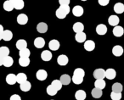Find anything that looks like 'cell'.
<instances>
[{
  "mask_svg": "<svg viewBox=\"0 0 124 100\" xmlns=\"http://www.w3.org/2000/svg\"><path fill=\"white\" fill-rule=\"evenodd\" d=\"M16 77H17V82L20 85L26 81V75L25 73H19L18 75H16Z\"/></svg>",
  "mask_w": 124,
  "mask_h": 100,
  "instance_id": "836d02e7",
  "label": "cell"
},
{
  "mask_svg": "<svg viewBox=\"0 0 124 100\" xmlns=\"http://www.w3.org/2000/svg\"><path fill=\"white\" fill-rule=\"evenodd\" d=\"M70 10L71 9H70L69 5H60V8L56 10L55 14L59 19H65L66 15L70 13Z\"/></svg>",
  "mask_w": 124,
  "mask_h": 100,
  "instance_id": "7a4b0ae2",
  "label": "cell"
},
{
  "mask_svg": "<svg viewBox=\"0 0 124 100\" xmlns=\"http://www.w3.org/2000/svg\"><path fill=\"white\" fill-rule=\"evenodd\" d=\"M19 64L22 67H26L30 64V59L29 58H20Z\"/></svg>",
  "mask_w": 124,
  "mask_h": 100,
  "instance_id": "e575fe53",
  "label": "cell"
},
{
  "mask_svg": "<svg viewBox=\"0 0 124 100\" xmlns=\"http://www.w3.org/2000/svg\"><path fill=\"white\" fill-rule=\"evenodd\" d=\"M14 60H13L12 57L8 56L5 58H0V65H4L5 67H10L12 66Z\"/></svg>",
  "mask_w": 124,
  "mask_h": 100,
  "instance_id": "3957f363",
  "label": "cell"
},
{
  "mask_svg": "<svg viewBox=\"0 0 124 100\" xmlns=\"http://www.w3.org/2000/svg\"><path fill=\"white\" fill-rule=\"evenodd\" d=\"M52 100H53V99H52Z\"/></svg>",
  "mask_w": 124,
  "mask_h": 100,
  "instance_id": "7bdbcfd3",
  "label": "cell"
},
{
  "mask_svg": "<svg viewBox=\"0 0 124 100\" xmlns=\"http://www.w3.org/2000/svg\"><path fill=\"white\" fill-rule=\"evenodd\" d=\"M59 3H60V5H69L70 0H60Z\"/></svg>",
  "mask_w": 124,
  "mask_h": 100,
  "instance_id": "60d3db41",
  "label": "cell"
},
{
  "mask_svg": "<svg viewBox=\"0 0 124 100\" xmlns=\"http://www.w3.org/2000/svg\"><path fill=\"white\" fill-rule=\"evenodd\" d=\"M34 46L37 48H43L45 46V40L43 37H37L34 40Z\"/></svg>",
  "mask_w": 124,
  "mask_h": 100,
  "instance_id": "2e32d148",
  "label": "cell"
},
{
  "mask_svg": "<svg viewBox=\"0 0 124 100\" xmlns=\"http://www.w3.org/2000/svg\"><path fill=\"white\" fill-rule=\"evenodd\" d=\"M98 2L101 6H106L110 3V1L109 0H99Z\"/></svg>",
  "mask_w": 124,
  "mask_h": 100,
  "instance_id": "ab89813d",
  "label": "cell"
},
{
  "mask_svg": "<svg viewBox=\"0 0 124 100\" xmlns=\"http://www.w3.org/2000/svg\"><path fill=\"white\" fill-rule=\"evenodd\" d=\"M122 90H123V86L121 83L116 82L112 85V92H115L117 93H122Z\"/></svg>",
  "mask_w": 124,
  "mask_h": 100,
  "instance_id": "83f0119b",
  "label": "cell"
},
{
  "mask_svg": "<svg viewBox=\"0 0 124 100\" xmlns=\"http://www.w3.org/2000/svg\"><path fill=\"white\" fill-rule=\"evenodd\" d=\"M24 1L23 0H14V6L15 9L17 10H21L24 8Z\"/></svg>",
  "mask_w": 124,
  "mask_h": 100,
  "instance_id": "d6a6232c",
  "label": "cell"
},
{
  "mask_svg": "<svg viewBox=\"0 0 124 100\" xmlns=\"http://www.w3.org/2000/svg\"><path fill=\"white\" fill-rule=\"evenodd\" d=\"M6 82L9 85H15L17 82V77L15 74H9L6 76Z\"/></svg>",
  "mask_w": 124,
  "mask_h": 100,
  "instance_id": "9a60e30c",
  "label": "cell"
},
{
  "mask_svg": "<svg viewBox=\"0 0 124 100\" xmlns=\"http://www.w3.org/2000/svg\"><path fill=\"white\" fill-rule=\"evenodd\" d=\"M48 48L50 50H53V51H57V50L60 48V43H59L58 40L53 39L49 42L48 43Z\"/></svg>",
  "mask_w": 124,
  "mask_h": 100,
  "instance_id": "8fae6325",
  "label": "cell"
},
{
  "mask_svg": "<svg viewBox=\"0 0 124 100\" xmlns=\"http://www.w3.org/2000/svg\"><path fill=\"white\" fill-rule=\"evenodd\" d=\"M14 0H7L4 3V10L8 11V12H10L14 9Z\"/></svg>",
  "mask_w": 124,
  "mask_h": 100,
  "instance_id": "30bf717a",
  "label": "cell"
},
{
  "mask_svg": "<svg viewBox=\"0 0 124 100\" xmlns=\"http://www.w3.org/2000/svg\"><path fill=\"white\" fill-rule=\"evenodd\" d=\"M60 81H61V83L63 85H69L70 82H71V76H70L69 75L64 74L60 76Z\"/></svg>",
  "mask_w": 124,
  "mask_h": 100,
  "instance_id": "4316f807",
  "label": "cell"
},
{
  "mask_svg": "<svg viewBox=\"0 0 124 100\" xmlns=\"http://www.w3.org/2000/svg\"><path fill=\"white\" fill-rule=\"evenodd\" d=\"M41 58L43 61H49L52 59V53L49 50H44L41 54Z\"/></svg>",
  "mask_w": 124,
  "mask_h": 100,
  "instance_id": "d6986e66",
  "label": "cell"
},
{
  "mask_svg": "<svg viewBox=\"0 0 124 100\" xmlns=\"http://www.w3.org/2000/svg\"><path fill=\"white\" fill-rule=\"evenodd\" d=\"M68 62H69V59H68L67 56L65 55V54H61V55L59 56L58 59H57V63L61 66L66 65V64H68Z\"/></svg>",
  "mask_w": 124,
  "mask_h": 100,
  "instance_id": "8992f818",
  "label": "cell"
},
{
  "mask_svg": "<svg viewBox=\"0 0 124 100\" xmlns=\"http://www.w3.org/2000/svg\"><path fill=\"white\" fill-rule=\"evenodd\" d=\"M51 85L54 86V87L55 88L56 90H60L62 88V83H61V81H60V80H54L53 81L51 82Z\"/></svg>",
  "mask_w": 124,
  "mask_h": 100,
  "instance_id": "74e56055",
  "label": "cell"
},
{
  "mask_svg": "<svg viewBox=\"0 0 124 100\" xmlns=\"http://www.w3.org/2000/svg\"><path fill=\"white\" fill-rule=\"evenodd\" d=\"M116 72L115 70L112 69V68H110V69L105 71V77H106L107 79L113 80L114 78L116 77Z\"/></svg>",
  "mask_w": 124,
  "mask_h": 100,
  "instance_id": "e0dca14e",
  "label": "cell"
},
{
  "mask_svg": "<svg viewBox=\"0 0 124 100\" xmlns=\"http://www.w3.org/2000/svg\"><path fill=\"white\" fill-rule=\"evenodd\" d=\"M95 48V43L93 40H88L84 43V48L85 50L88 51V52H91Z\"/></svg>",
  "mask_w": 124,
  "mask_h": 100,
  "instance_id": "7c38bea8",
  "label": "cell"
},
{
  "mask_svg": "<svg viewBox=\"0 0 124 100\" xmlns=\"http://www.w3.org/2000/svg\"><path fill=\"white\" fill-rule=\"evenodd\" d=\"M114 11L116 14H122L124 12V4L122 3H116L114 5Z\"/></svg>",
  "mask_w": 124,
  "mask_h": 100,
  "instance_id": "cb8c5ba5",
  "label": "cell"
},
{
  "mask_svg": "<svg viewBox=\"0 0 124 100\" xmlns=\"http://www.w3.org/2000/svg\"><path fill=\"white\" fill-rule=\"evenodd\" d=\"M37 30L39 33H45L48 31V25L44 22H40L37 26Z\"/></svg>",
  "mask_w": 124,
  "mask_h": 100,
  "instance_id": "7402d4cb",
  "label": "cell"
},
{
  "mask_svg": "<svg viewBox=\"0 0 124 100\" xmlns=\"http://www.w3.org/2000/svg\"><path fill=\"white\" fill-rule=\"evenodd\" d=\"M93 77L96 80H104L105 77V71L104 69H96L93 71Z\"/></svg>",
  "mask_w": 124,
  "mask_h": 100,
  "instance_id": "277c9868",
  "label": "cell"
},
{
  "mask_svg": "<svg viewBox=\"0 0 124 100\" xmlns=\"http://www.w3.org/2000/svg\"><path fill=\"white\" fill-rule=\"evenodd\" d=\"M83 12H84V10H83V8L82 7V6H80V5L74 6V8L72 9L73 15L77 16V17H80V16H82L83 14Z\"/></svg>",
  "mask_w": 124,
  "mask_h": 100,
  "instance_id": "52a82bcc",
  "label": "cell"
},
{
  "mask_svg": "<svg viewBox=\"0 0 124 100\" xmlns=\"http://www.w3.org/2000/svg\"><path fill=\"white\" fill-rule=\"evenodd\" d=\"M87 94L83 90H78V91H77L76 94H75V98H76L77 100H85Z\"/></svg>",
  "mask_w": 124,
  "mask_h": 100,
  "instance_id": "d4e9b609",
  "label": "cell"
},
{
  "mask_svg": "<svg viewBox=\"0 0 124 100\" xmlns=\"http://www.w3.org/2000/svg\"><path fill=\"white\" fill-rule=\"evenodd\" d=\"M96 32L97 34L99 35H105L106 34L107 32V27L104 24H100V25H98L96 27Z\"/></svg>",
  "mask_w": 124,
  "mask_h": 100,
  "instance_id": "ac0fdd59",
  "label": "cell"
},
{
  "mask_svg": "<svg viewBox=\"0 0 124 100\" xmlns=\"http://www.w3.org/2000/svg\"><path fill=\"white\" fill-rule=\"evenodd\" d=\"M73 31L76 33H80L83 32V30H84V26H83V23L81 22H77L73 25Z\"/></svg>",
  "mask_w": 124,
  "mask_h": 100,
  "instance_id": "44dd1931",
  "label": "cell"
},
{
  "mask_svg": "<svg viewBox=\"0 0 124 100\" xmlns=\"http://www.w3.org/2000/svg\"><path fill=\"white\" fill-rule=\"evenodd\" d=\"M112 54H113V55L116 56V57L122 55V54H123V48H122V47L120 46V45L114 46L113 48H112Z\"/></svg>",
  "mask_w": 124,
  "mask_h": 100,
  "instance_id": "ba28073f",
  "label": "cell"
},
{
  "mask_svg": "<svg viewBox=\"0 0 124 100\" xmlns=\"http://www.w3.org/2000/svg\"><path fill=\"white\" fill-rule=\"evenodd\" d=\"M30 54H31V52L28 48H25V49L21 50L19 52V55L21 58H29Z\"/></svg>",
  "mask_w": 124,
  "mask_h": 100,
  "instance_id": "8d00e7d4",
  "label": "cell"
},
{
  "mask_svg": "<svg viewBox=\"0 0 124 100\" xmlns=\"http://www.w3.org/2000/svg\"><path fill=\"white\" fill-rule=\"evenodd\" d=\"M108 22L110 26H115L116 27V26H118L119 22H120V19H119V17L116 15H110L108 19Z\"/></svg>",
  "mask_w": 124,
  "mask_h": 100,
  "instance_id": "4fadbf2b",
  "label": "cell"
},
{
  "mask_svg": "<svg viewBox=\"0 0 124 100\" xmlns=\"http://www.w3.org/2000/svg\"><path fill=\"white\" fill-rule=\"evenodd\" d=\"M110 98H111L112 100H121V98H122V93H115V92H111Z\"/></svg>",
  "mask_w": 124,
  "mask_h": 100,
  "instance_id": "f35d334b",
  "label": "cell"
},
{
  "mask_svg": "<svg viewBox=\"0 0 124 100\" xmlns=\"http://www.w3.org/2000/svg\"><path fill=\"white\" fill-rule=\"evenodd\" d=\"M112 32H113V35L116 37H121L122 36V35L124 34V29L122 28V26H117L116 27H114V29L112 30Z\"/></svg>",
  "mask_w": 124,
  "mask_h": 100,
  "instance_id": "9c48e42d",
  "label": "cell"
},
{
  "mask_svg": "<svg viewBox=\"0 0 124 100\" xmlns=\"http://www.w3.org/2000/svg\"><path fill=\"white\" fill-rule=\"evenodd\" d=\"M13 38V33L9 30L4 31L2 34H0V39L4 40V41H10Z\"/></svg>",
  "mask_w": 124,
  "mask_h": 100,
  "instance_id": "5b68a950",
  "label": "cell"
},
{
  "mask_svg": "<svg viewBox=\"0 0 124 100\" xmlns=\"http://www.w3.org/2000/svg\"><path fill=\"white\" fill-rule=\"evenodd\" d=\"M91 94H92V96H93V98H100V97L102 96V94H103V92H102L101 89H99V88L94 87L93 90H92Z\"/></svg>",
  "mask_w": 124,
  "mask_h": 100,
  "instance_id": "f546056e",
  "label": "cell"
},
{
  "mask_svg": "<svg viewBox=\"0 0 124 100\" xmlns=\"http://www.w3.org/2000/svg\"><path fill=\"white\" fill-rule=\"evenodd\" d=\"M85 71L82 68H77L73 72L72 81L77 85H80L83 83V79H84Z\"/></svg>",
  "mask_w": 124,
  "mask_h": 100,
  "instance_id": "6da1fadb",
  "label": "cell"
},
{
  "mask_svg": "<svg viewBox=\"0 0 124 100\" xmlns=\"http://www.w3.org/2000/svg\"><path fill=\"white\" fill-rule=\"evenodd\" d=\"M75 38H76V41L78 42V43H85V42H86V38H87L86 33H84V32L77 33Z\"/></svg>",
  "mask_w": 124,
  "mask_h": 100,
  "instance_id": "484cf974",
  "label": "cell"
},
{
  "mask_svg": "<svg viewBox=\"0 0 124 100\" xmlns=\"http://www.w3.org/2000/svg\"><path fill=\"white\" fill-rule=\"evenodd\" d=\"M36 76H37V78H38V80H39V81H44V80H46L47 77H48V73H47V71H44V70H39V71H38V72H37Z\"/></svg>",
  "mask_w": 124,
  "mask_h": 100,
  "instance_id": "5bb4252c",
  "label": "cell"
},
{
  "mask_svg": "<svg viewBox=\"0 0 124 100\" xmlns=\"http://www.w3.org/2000/svg\"><path fill=\"white\" fill-rule=\"evenodd\" d=\"M16 48L17 49H19L20 51L22 49H25V48H27L26 46H27V43H26V41L24 39H20L16 42Z\"/></svg>",
  "mask_w": 124,
  "mask_h": 100,
  "instance_id": "603a6c76",
  "label": "cell"
},
{
  "mask_svg": "<svg viewBox=\"0 0 124 100\" xmlns=\"http://www.w3.org/2000/svg\"><path fill=\"white\" fill-rule=\"evenodd\" d=\"M9 100H21V98L18 94H14L10 97Z\"/></svg>",
  "mask_w": 124,
  "mask_h": 100,
  "instance_id": "b9f144b4",
  "label": "cell"
},
{
  "mask_svg": "<svg viewBox=\"0 0 124 100\" xmlns=\"http://www.w3.org/2000/svg\"><path fill=\"white\" fill-rule=\"evenodd\" d=\"M17 22L20 25H26L28 22V17L26 14H21L17 16Z\"/></svg>",
  "mask_w": 124,
  "mask_h": 100,
  "instance_id": "ffe728a7",
  "label": "cell"
},
{
  "mask_svg": "<svg viewBox=\"0 0 124 100\" xmlns=\"http://www.w3.org/2000/svg\"><path fill=\"white\" fill-rule=\"evenodd\" d=\"M9 54V49L7 47H1L0 48V58L8 57Z\"/></svg>",
  "mask_w": 124,
  "mask_h": 100,
  "instance_id": "1f68e13d",
  "label": "cell"
},
{
  "mask_svg": "<svg viewBox=\"0 0 124 100\" xmlns=\"http://www.w3.org/2000/svg\"><path fill=\"white\" fill-rule=\"evenodd\" d=\"M46 91H47V93H48L49 96H54V95H56L57 93H58V90L55 89L51 84L47 87Z\"/></svg>",
  "mask_w": 124,
  "mask_h": 100,
  "instance_id": "d590c367",
  "label": "cell"
},
{
  "mask_svg": "<svg viewBox=\"0 0 124 100\" xmlns=\"http://www.w3.org/2000/svg\"><path fill=\"white\" fill-rule=\"evenodd\" d=\"M20 88H21V91L23 92H28L30 91V89L31 88V84L30 81H25L24 83H22V84L20 85Z\"/></svg>",
  "mask_w": 124,
  "mask_h": 100,
  "instance_id": "f1b7e54d",
  "label": "cell"
},
{
  "mask_svg": "<svg viewBox=\"0 0 124 100\" xmlns=\"http://www.w3.org/2000/svg\"><path fill=\"white\" fill-rule=\"evenodd\" d=\"M105 85H106V83H105V80L101 79V80H96L94 82V86L96 88H99V89H101L103 90L104 88L105 87Z\"/></svg>",
  "mask_w": 124,
  "mask_h": 100,
  "instance_id": "4dcf8cb0",
  "label": "cell"
}]
</instances>
